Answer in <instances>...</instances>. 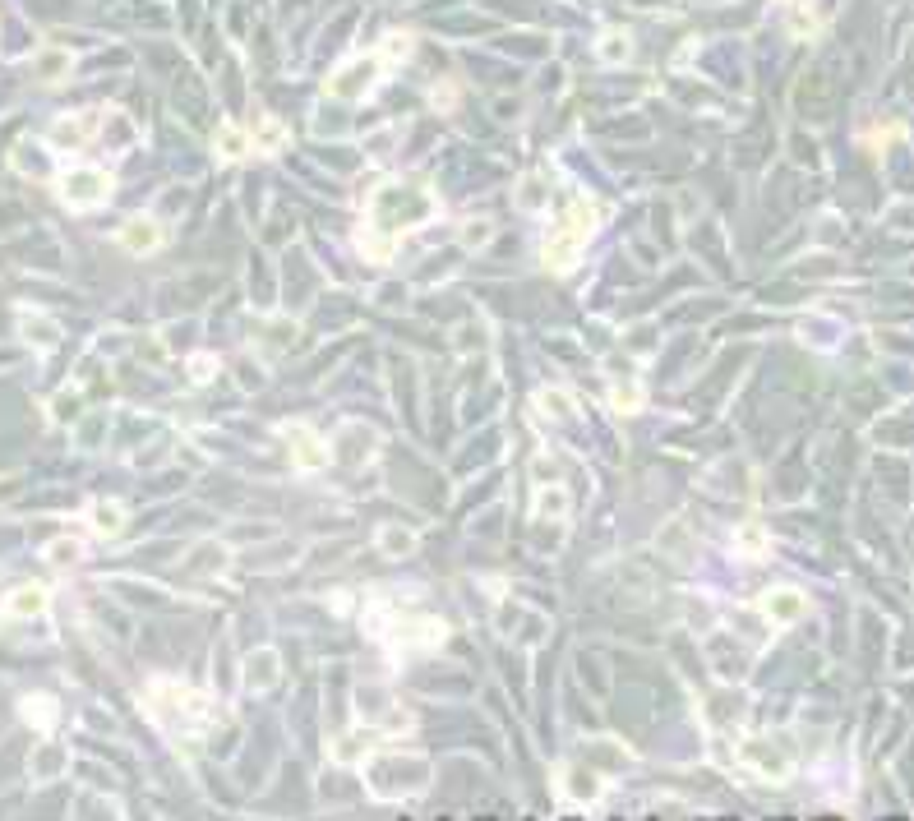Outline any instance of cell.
<instances>
[{
	"mask_svg": "<svg viewBox=\"0 0 914 821\" xmlns=\"http://www.w3.org/2000/svg\"><path fill=\"white\" fill-rule=\"evenodd\" d=\"M596 222H601V208H596V199L578 194V199H573V208H568V213H559V222H554L550 236H545V245H541L545 268H550V273H568V268L582 259L587 240L596 236Z\"/></svg>",
	"mask_w": 914,
	"mask_h": 821,
	"instance_id": "6da1fadb",
	"label": "cell"
},
{
	"mask_svg": "<svg viewBox=\"0 0 914 821\" xmlns=\"http://www.w3.org/2000/svg\"><path fill=\"white\" fill-rule=\"evenodd\" d=\"M434 213V194L425 185H407V180H393V185H379L370 203V222L388 236H402V231L430 222Z\"/></svg>",
	"mask_w": 914,
	"mask_h": 821,
	"instance_id": "7a4b0ae2",
	"label": "cell"
},
{
	"mask_svg": "<svg viewBox=\"0 0 914 821\" xmlns=\"http://www.w3.org/2000/svg\"><path fill=\"white\" fill-rule=\"evenodd\" d=\"M365 785L384 803H402V798L421 794L430 785V762L425 757H407V752H388V757H370L365 762Z\"/></svg>",
	"mask_w": 914,
	"mask_h": 821,
	"instance_id": "3957f363",
	"label": "cell"
},
{
	"mask_svg": "<svg viewBox=\"0 0 914 821\" xmlns=\"http://www.w3.org/2000/svg\"><path fill=\"white\" fill-rule=\"evenodd\" d=\"M148 711L162 720L176 734H190V729H204V720H213V706H208L204 692L185 688L176 679H157L148 688Z\"/></svg>",
	"mask_w": 914,
	"mask_h": 821,
	"instance_id": "277c9868",
	"label": "cell"
},
{
	"mask_svg": "<svg viewBox=\"0 0 914 821\" xmlns=\"http://www.w3.org/2000/svg\"><path fill=\"white\" fill-rule=\"evenodd\" d=\"M739 762H744L753 775H762L767 785H785L794 775V748L781 743L776 734H748L744 743H739Z\"/></svg>",
	"mask_w": 914,
	"mask_h": 821,
	"instance_id": "5b68a950",
	"label": "cell"
},
{
	"mask_svg": "<svg viewBox=\"0 0 914 821\" xmlns=\"http://www.w3.org/2000/svg\"><path fill=\"white\" fill-rule=\"evenodd\" d=\"M384 70H388V60L379 51H365V56L347 60L342 70L328 74V97H337V102H365L379 88Z\"/></svg>",
	"mask_w": 914,
	"mask_h": 821,
	"instance_id": "8992f818",
	"label": "cell"
},
{
	"mask_svg": "<svg viewBox=\"0 0 914 821\" xmlns=\"http://www.w3.org/2000/svg\"><path fill=\"white\" fill-rule=\"evenodd\" d=\"M61 199L70 208H97L111 199V176L102 167H74L61 176Z\"/></svg>",
	"mask_w": 914,
	"mask_h": 821,
	"instance_id": "52a82bcc",
	"label": "cell"
},
{
	"mask_svg": "<svg viewBox=\"0 0 914 821\" xmlns=\"http://www.w3.org/2000/svg\"><path fill=\"white\" fill-rule=\"evenodd\" d=\"M102 125H107V116H102V111H74V116L51 120L47 143H51V148H61V153H74V148L93 143V134L102 130Z\"/></svg>",
	"mask_w": 914,
	"mask_h": 821,
	"instance_id": "ba28073f",
	"label": "cell"
},
{
	"mask_svg": "<svg viewBox=\"0 0 914 821\" xmlns=\"http://www.w3.org/2000/svg\"><path fill=\"white\" fill-rule=\"evenodd\" d=\"M282 434H287L291 462L301 466V471H324V466L333 462V453H328V448H324V439H319V434H314L310 425H287Z\"/></svg>",
	"mask_w": 914,
	"mask_h": 821,
	"instance_id": "9c48e42d",
	"label": "cell"
},
{
	"mask_svg": "<svg viewBox=\"0 0 914 821\" xmlns=\"http://www.w3.org/2000/svg\"><path fill=\"white\" fill-rule=\"evenodd\" d=\"M758 609L767 614L771 623L790 628V623H799V619L808 614V595L799 591V586H771V591L758 600Z\"/></svg>",
	"mask_w": 914,
	"mask_h": 821,
	"instance_id": "30bf717a",
	"label": "cell"
},
{
	"mask_svg": "<svg viewBox=\"0 0 914 821\" xmlns=\"http://www.w3.org/2000/svg\"><path fill=\"white\" fill-rule=\"evenodd\" d=\"M554 785L568 803H596L605 794V775H596L591 766H564V771L554 775Z\"/></svg>",
	"mask_w": 914,
	"mask_h": 821,
	"instance_id": "8fae6325",
	"label": "cell"
},
{
	"mask_svg": "<svg viewBox=\"0 0 914 821\" xmlns=\"http://www.w3.org/2000/svg\"><path fill=\"white\" fill-rule=\"evenodd\" d=\"M374 743H379V729H351V734H337L333 743H328V757H333L337 766H365L374 757Z\"/></svg>",
	"mask_w": 914,
	"mask_h": 821,
	"instance_id": "7c38bea8",
	"label": "cell"
},
{
	"mask_svg": "<svg viewBox=\"0 0 914 821\" xmlns=\"http://www.w3.org/2000/svg\"><path fill=\"white\" fill-rule=\"evenodd\" d=\"M448 637V623L439 619H397L393 646H439Z\"/></svg>",
	"mask_w": 914,
	"mask_h": 821,
	"instance_id": "4fadbf2b",
	"label": "cell"
},
{
	"mask_svg": "<svg viewBox=\"0 0 914 821\" xmlns=\"http://www.w3.org/2000/svg\"><path fill=\"white\" fill-rule=\"evenodd\" d=\"M47 605H51V591L47 586H37V582L14 586V591L5 595V614H10V619H37V614H47Z\"/></svg>",
	"mask_w": 914,
	"mask_h": 821,
	"instance_id": "5bb4252c",
	"label": "cell"
},
{
	"mask_svg": "<svg viewBox=\"0 0 914 821\" xmlns=\"http://www.w3.org/2000/svg\"><path fill=\"white\" fill-rule=\"evenodd\" d=\"M116 240H121V250H130V254H153L157 245H162V227H157L153 217H130V222L116 231Z\"/></svg>",
	"mask_w": 914,
	"mask_h": 821,
	"instance_id": "9a60e30c",
	"label": "cell"
},
{
	"mask_svg": "<svg viewBox=\"0 0 914 821\" xmlns=\"http://www.w3.org/2000/svg\"><path fill=\"white\" fill-rule=\"evenodd\" d=\"M277 674H282V660H277V651H254L250 660H245V692L273 688Z\"/></svg>",
	"mask_w": 914,
	"mask_h": 821,
	"instance_id": "2e32d148",
	"label": "cell"
},
{
	"mask_svg": "<svg viewBox=\"0 0 914 821\" xmlns=\"http://www.w3.org/2000/svg\"><path fill=\"white\" fill-rule=\"evenodd\" d=\"M356 245H361V254L370 263H388L393 259V250H397V236H388V231H379L374 222H365V227L356 231Z\"/></svg>",
	"mask_w": 914,
	"mask_h": 821,
	"instance_id": "e0dca14e",
	"label": "cell"
},
{
	"mask_svg": "<svg viewBox=\"0 0 914 821\" xmlns=\"http://www.w3.org/2000/svg\"><path fill=\"white\" fill-rule=\"evenodd\" d=\"M70 65H74V56L65 47H47L37 56V79H42V84H65V79H70Z\"/></svg>",
	"mask_w": 914,
	"mask_h": 821,
	"instance_id": "ac0fdd59",
	"label": "cell"
},
{
	"mask_svg": "<svg viewBox=\"0 0 914 821\" xmlns=\"http://www.w3.org/2000/svg\"><path fill=\"white\" fill-rule=\"evenodd\" d=\"M596 60H605V65H624V60H633V37L619 33V28H610V33L596 42Z\"/></svg>",
	"mask_w": 914,
	"mask_h": 821,
	"instance_id": "d6986e66",
	"label": "cell"
},
{
	"mask_svg": "<svg viewBox=\"0 0 914 821\" xmlns=\"http://www.w3.org/2000/svg\"><path fill=\"white\" fill-rule=\"evenodd\" d=\"M56 715H61L56 697H24V720H28L33 729L51 734V729H56Z\"/></svg>",
	"mask_w": 914,
	"mask_h": 821,
	"instance_id": "ffe728a7",
	"label": "cell"
},
{
	"mask_svg": "<svg viewBox=\"0 0 914 821\" xmlns=\"http://www.w3.org/2000/svg\"><path fill=\"white\" fill-rule=\"evenodd\" d=\"M217 157L222 162H241L245 153H250V139H245V130L241 125H217Z\"/></svg>",
	"mask_w": 914,
	"mask_h": 821,
	"instance_id": "44dd1931",
	"label": "cell"
},
{
	"mask_svg": "<svg viewBox=\"0 0 914 821\" xmlns=\"http://www.w3.org/2000/svg\"><path fill=\"white\" fill-rule=\"evenodd\" d=\"M379 549H384L388 559H402V554H411V549H416V536H411L407 526L388 522V526H379Z\"/></svg>",
	"mask_w": 914,
	"mask_h": 821,
	"instance_id": "7402d4cb",
	"label": "cell"
},
{
	"mask_svg": "<svg viewBox=\"0 0 914 821\" xmlns=\"http://www.w3.org/2000/svg\"><path fill=\"white\" fill-rule=\"evenodd\" d=\"M24 337L33 346H42V351H51V346L61 342V328L51 319H42V314H24Z\"/></svg>",
	"mask_w": 914,
	"mask_h": 821,
	"instance_id": "603a6c76",
	"label": "cell"
},
{
	"mask_svg": "<svg viewBox=\"0 0 914 821\" xmlns=\"http://www.w3.org/2000/svg\"><path fill=\"white\" fill-rule=\"evenodd\" d=\"M287 143V125L277 116H259V125H254V148H264V153H277Z\"/></svg>",
	"mask_w": 914,
	"mask_h": 821,
	"instance_id": "cb8c5ba5",
	"label": "cell"
},
{
	"mask_svg": "<svg viewBox=\"0 0 914 821\" xmlns=\"http://www.w3.org/2000/svg\"><path fill=\"white\" fill-rule=\"evenodd\" d=\"M125 526V508L121 503H93V531L97 536H116V531H121Z\"/></svg>",
	"mask_w": 914,
	"mask_h": 821,
	"instance_id": "d4e9b609",
	"label": "cell"
},
{
	"mask_svg": "<svg viewBox=\"0 0 914 821\" xmlns=\"http://www.w3.org/2000/svg\"><path fill=\"white\" fill-rule=\"evenodd\" d=\"M734 545H739V554H748V559H767V531H762L758 522H748L734 531Z\"/></svg>",
	"mask_w": 914,
	"mask_h": 821,
	"instance_id": "484cf974",
	"label": "cell"
},
{
	"mask_svg": "<svg viewBox=\"0 0 914 821\" xmlns=\"http://www.w3.org/2000/svg\"><path fill=\"white\" fill-rule=\"evenodd\" d=\"M536 517H545V522H564L568 517V494L564 489H541V494H536Z\"/></svg>",
	"mask_w": 914,
	"mask_h": 821,
	"instance_id": "4316f807",
	"label": "cell"
},
{
	"mask_svg": "<svg viewBox=\"0 0 914 821\" xmlns=\"http://www.w3.org/2000/svg\"><path fill=\"white\" fill-rule=\"evenodd\" d=\"M79 554H84V545H79V540H70V536H61V540H51L47 563H51V568H74V563H79Z\"/></svg>",
	"mask_w": 914,
	"mask_h": 821,
	"instance_id": "83f0119b",
	"label": "cell"
},
{
	"mask_svg": "<svg viewBox=\"0 0 914 821\" xmlns=\"http://www.w3.org/2000/svg\"><path fill=\"white\" fill-rule=\"evenodd\" d=\"M610 402H614V411L633 416V411L642 406V388H638V383H628V379H619V383L610 388Z\"/></svg>",
	"mask_w": 914,
	"mask_h": 821,
	"instance_id": "f1b7e54d",
	"label": "cell"
},
{
	"mask_svg": "<svg viewBox=\"0 0 914 821\" xmlns=\"http://www.w3.org/2000/svg\"><path fill=\"white\" fill-rule=\"evenodd\" d=\"M541 411H545V416L568 420V416H573V402H568L564 393H554V388H545V393H541Z\"/></svg>",
	"mask_w": 914,
	"mask_h": 821,
	"instance_id": "f546056e",
	"label": "cell"
},
{
	"mask_svg": "<svg viewBox=\"0 0 914 821\" xmlns=\"http://www.w3.org/2000/svg\"><path fill=\"white\" fill-rule=\"evenodd\" d=\"M790 28L799 37H813V33H818V14L804 10V5H794V10H790Z\"/></svg>",
	"mask_w": 914,
	"mask_h": 821,
	"instance_id": "4dcf8cb0",
	"label": "cell"
},
{
	"mask_svg": "<svg viewBox=\"0 0 914 821\" xmlns=\"http://www.w3.org/2000/svg\"><path fill=\"white\" fill-rule=\"evenodd\" d=\"M407 51H411V33H393V37L384 42V51H379V56H384L388 65H393V60H402Z\"/></svg>",
	"mask_w": 914,
	"mask_h": 821,
	"instance_id": "1f68e13d",
	"label": "cell"
},
{
	"mask_svg": "<svg viewBox=\"0 0 914 821\" xmlns=\"http://www.w3.org/2000/svg\"><path fill=\"white\" fill-rule=\"evenodd\" d=\"M217 374V356H194L190 360V379L194 383H208Z\"/></svg>",
	"mask_w": 914,
	"mask_h": 821,
	"instance_id": "d6a6232c",
	"label": "cell"
},
{
	"mask_svg": "<svg viewBox=\"0 0 914 821\" xmlns=\"http://www.w3.org/2000/svg\"><path fill=\"white\" fill-rule=\"evenodd\" d=\"M485 240H490V222H467V227H462V245H467V250H476Z\"/></svg>",
	"mask_w": 914,
	"mask_h": 821,
	"instance_id": "836d02e7",
	"label": "cell"
},
{
	"mask_svg": "<svg viewBox=\"0 0 914 821\" xmlns=\"http://www.w3.org/2000/svg\"><path fill=\"white\" fill-rule=\"evenodd\" d=\"M518 203L522 208H541L545 203V180H531L527 190H518Z\"/></svg>",
	"mask_w": 914,
	"mask_h": 821,
	"instance_id": "e575fe53",
	"label": "cell"
},
{
	"mask_svg": "<svg viewBox=\"0 0 914 821\" xmlns=\"http://www.w3.org/2000/svg\"><path fill=\"white\" fill-rule=\"evenodd\" d=\"M434 102H439V111H448L457 102V88L453 84H439V88H434Z\"/></svg>",
	"mask_w": 914,
	"mask_h": 821,
	"instance_id": "d590c367",
	"label": "cell"
},
{
	"mask_svg": "<svg viewBox=\"0 0 914 821\" xmlns=\"http://www.w3.org/2000/svg\"><path fill=\"white\" fill-rule=\"evenodd\" d=\"M790 5H794V0H790Z\"/></svg>",
	"mask_w": 914,
	"mask_h": 821,
	"instance_id": "8d00e7d4",
	"label": "cell"
}]
</instances>
